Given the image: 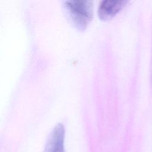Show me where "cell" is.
<instances>
[{"mask_svg": "<svg viewBox=\"0 0 152 152\" xmlns=\"http://www.w3.org/2000/svg\"><path fill=\"white\" fill-rule=\"evenodd\" d=\"M62 8L66 18L79 30H84L93 14V2L90 0H66Z\"/></svg>", "mask_w": 152, "mask_h": 152, "instance_id": "1", "label": "cell"}, {"mask_svg": "<svg viewBox=\"0 0 152 152\" xmlns=\"http://www.w3.org/2000/svg\"><path fill=\"white\" fill-rule=\"evenodd\" d=\"M65 127L58 123L49 134L43 152H65Z\"/></svg>", "mask_w": 152, "mask_h": 152, "instance_id": "2", "label": "cell"}, {"mask_svg": "<svg viewBox=\"0 0 152 152\" xmlns=\"http://www.w3.org/2000/svg\"><path fill=\"white\" fill-rule=\"evenodd\" d=\"M127 2V1L124 0H103L98 7V15L101 20L110 19L120 11Z\"/></svg>", "mask_w": 152, "mask_h": 152, "instance_id": "3", "label": "cell"}]
</instances>
